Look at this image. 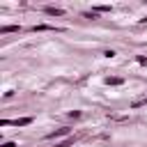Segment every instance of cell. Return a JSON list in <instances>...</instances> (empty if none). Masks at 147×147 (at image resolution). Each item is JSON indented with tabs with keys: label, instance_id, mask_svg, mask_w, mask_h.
<instances>
[{
	"label": "cell",
	"instance_id": "5b68a950",
	"mask_svg": "<svg viewBox=\"0 0 147 147\" xmlns=\"http://www.w3.org/2000/svg\"><path fill=\"white\" fill-rule=\"evenodd\" d=\"M106 83H108V85H122L124 80H122V78H106Z\"/></svg>",
	"mask_w": 147,
	"mask_h": 147
},
{
	"label": "cell",
	"instance_id": "7a4b0ae2",
	"mask_svg": "<svg viewBox=\"0 0 147 147\" xmlns=\"http://www.w3.org/2000/svg\"><path fill=\"white\" fill-rule=\"evenodd\" d=\"M32 122V117H21V119H14V122H9V119H2V124H14V126H28Z\"/></svg>",
	"mask_w": 147,
	"mask_h": 147
},
{
	"label": "cell",
	"instance_id": "8992f818",
	"mask_svg": "<svg viewBox=\"0 0 147 147\" xmlns=\"http://www.w3.org/2000/svg\"><path fill=\"white\" fill-rule=\"evenodd\" d=\"M145 103H147V96H145V99H138V101H133V103H131V108H140V106H145Z\"/></svg>",
	"mask_w": 147,
	"mask_h": 147
},
{
	"label": "cell",
	"instance_id": "3957f363",
	"mask_svg": "<svg viewBox=\"0 0 147 147\" xmlns=\"http://www.w3.org/2000/svg\"><path fill=\"white\" fill-rule=\"evenodd\" d=\"M44 11H46V14H48V16H62V14H64V11H62V9H60V7H46V9H44Z\"/></svg>",
	"mask_w": 147,
	"mask_h": 147
},
{
	"label": "cell",
	"instance_id": "ba28073f",
	"mask_svg": "<svg viewBox=\"0 0 147 147\" xmlns=\"http://www.w3.org/2000/svg\"><path fill=\"white\" fill-rule=\"evenodd\" d=\"M94 11H110V7H108V5H99Z\"/></svg>",
	"mask_w": 147,
	"mask_h": 147
},
{
	"label": "cell",
	"instance_id": "9c48e42d",
	"mask_svg": "<svg viewBox=\"0 0 147 147\" xmlns=\"http://www.w3.org/2000/svg\"><path fill=\"white\" fill-rule=\"evenodd\" d=\"M37 30L41 32V30H53V28H51V25H34V32H37Z\"/></svg>",
	"mask_w": 147,
	"mask_h": 147
},
{
	"label": "cell",
	"instance_id": "277c9868",
	"mask_svg": "<svg viewBox=\"0 0 147 147\" xmlns=\"http://www.w3.org/2000/svg\"><path fill=\"white\" fill-rule=\"evenodd\" d=\"M18 30H21L18 25H2V28H0L2 34H7V32H18Z\"/></svg>",
	"mask_w": 147,
	"mask_h": 147
},
{
	"label": "cell",
	"instance_id": "6da1fadb",
	"mask_svg": "<svg viewBox=\"0 0 147 147\" xmlns=\"http://www.w3.org/2000/svg\"><path fill=\"white\" fill-rule=\"evenodd\" d=\"M62 136H69V129L67 126H62V129H55V131H51L46 138L48 140H55V138H62Z\"/></svg>",
	"mask_w": 147,
	"mask_h": 147
},
{
	"label": "cell",
	"instance_id": "52a82bcc",
	"mask_svg": "<svg viewBox=\"0 0 147 147\" xmlns=\"http://www.w3.org/2000/svg\"><path fill=\"white\" fill-rule=\"evenodd\" d=\"M71 142H74V138H67V140H62V142H57L55 147H69Z\"/></svg>",
	"mask_w": 147,
	"mask_h": 147
},
{
	"label": "cell",
	"instance_id": "8fae6325",
	"mask_svg": "<svg viewBox=\"0 0 147 147\" xmlns=\"http://www.w3.org/2000/svg\"><path fill=\"white\" fill-rule=\"evenodd\" d=\"M85 18H96V11H85Z\"/></svg>",
	"mask_w": 147,
	"mask_h": 147
},
{
	"label": "cell",
	"instance_id": "30bf717a",
	"mask_svg": "<svg viewBox=\"0 0 147 147\" xmlns=\"http://www.w3.org/2000/svg\"><path fill=\"white\" fill-rule=\"evenodd\" d=\"M136 60H138V64H147V57H145V55H138Z\"/></svg>",
	"mask_w": 147,
	"mask_h": 147
},
{
	"label": "cell",
	"instance_id": "7c38bea8",
	"mask_svg": "<svg viewBox=\"0 0 147 147\" xmlns=\"http://www.w3.org/2000/svg\"><path fill=\"white\" fill-rule=\"evenodd\" d=\"M0 147H16V142H2Z\"/></svg>",
	"mask_w": 147,
	"mask_h": 147
}]
</instances>
